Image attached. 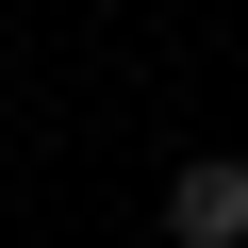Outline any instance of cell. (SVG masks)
Segmentation results:
<instances>
[{"label":"cell","instance_id":"6da1fadb","mask_svg":"<svg viewBox=\"0 0 248 248\" xmlns=\"http://www.w3.org/2000/svg\"><path fill=\"white\" fill-rule=\"evenodd\" d=\"M166 248H248V149H182L166 166Z\"/></svg>","mask_w":248,"mask_h":248}]
</instances>
